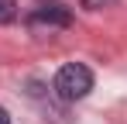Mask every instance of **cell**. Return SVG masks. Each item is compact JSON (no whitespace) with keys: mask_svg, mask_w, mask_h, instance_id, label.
<instances>
[{"mask_svg":"<svg viewBox=\"0 0 127 124\" xmlns=\"http://www.w3.org/2000/svg\"><path fill=\"white\" fill-rule=\"evenodd\" d=\"M89 90H93V72L83 62H69L55 72V93L62 100H83Z\"/></svg>","mask_w":127,"mask_h":124,"instance_id":"6da1fadb","label":"cell"},{"mask_svg":"<svg viewBox=\"0 0 127 124\" xmlns=\"http://www.w3.org/2000/svg\"><path fill=\"white\" fill-rule=\"evenodd\" d=\"M28 24H31L34 31H38V28H48V31H52V28H69V24H72V10H69V7H59V3H52V7L45 3V7H38V10L28 17Z\"/></svg>","mask_w":127,"mask_h":124,"instance_id":"7a4b0ae2","label":"cell"},{"mask_svg":"<svg viewBox=\"0 0 127 124\" xmlns=\"http://www.w3.org/2000/svg\"><path fill=\"white\" fill-rule=\"evenodd\" d=\"M17 17V0H0V24H10Z\"/></svg>","mask_w":127,"mask_h":124,"instance_id":"3957f363","label":"cell"},{"mask_svg":"<svg viewBox=\"0 0 127 124\" xmlns=\"http://www.w3.org/2000/svg\"><path fill=\"white\" fill-rule=\"evenodd\" d=\"M86 10H100V7H110V3H117V0H79Z\"/></svg>","mask_w":127,"mask_h":124,"instance_id":"277c9868","label":"cell"},{"mask_svg":"<svg viewBox=\"0 0 127 124\" xmlns=\"http://www.w3.org/2000/svg\"><path fill=\"white\" fill-rule=\"evenodd\" d=\"M0 124H10V114H7L3 107H0Z\"/></svg>","mask_w":127,"mask_h":124,"instance_id":"5b68a950","label":"cell"},{"mask_svg":"<svg viewBox=\"0 0 127 124\" xmlns=\"http://www.w3.org/2000/svg\"><path fill=\"white\" fill-rule=\"evenodd\" d=\"M41 3H52V0H41Z\"/></svg>","mask_w":127,"mask_h":124,"instance_id":"8992f818","label":"cell"}]
</instances>
